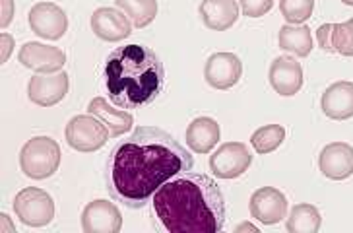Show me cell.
<instances>
[{
  "label": "cell",
  "instance_id": "1",
  "mask_svg": "<svg viewBox=\"0 0 353 233\" xmlns=\"http://www.w3.org/2000/svg\"><path fill=\"white\" fill-rule=\"evenodd\" d=\"M194 158L183 144L157 127H136L114 144L105 161V183L114 202L144 208L161 185L192 171Z\"/></svg>",
  "mask_w": 353,
  "mask_h": 233
},
{
  "label": "cell",
  "instance_id": "2",
  "mask_svg": "<svg viewBox=\"0 0 353 233\" xmlns=\"http://www.w3.org/2000/svg\"><path fill=\"white\" fill-rule=\"evenodd\" d=\"M152 208L169 233H218L228 218L218 183L194 171H185L161 185L152 196Z\"/></svg>",
  "mask_w": 353,
  "mask_h": 233
},
{
  "label": "cell",
  "instance_id": "3",
  "mask_svg": "<svg viewBox=\"0 0 353 233\" xmlns=\"http://www.w3.org/2000/svg\"><path fill=\"white\" fill-rule=\"evenodd\" d=\"M105 92L121 109H144L165 90V68L152 47L125 45L107 57L103 66Z\"/></svg>",
  "mask_w": 353,
  "mask_h": 233
},
{
  "label": "cell",
  "instance_id": "4",
  "mask_svg": "<svg viewBox=\"0 0 353 233\" xmlns=\"http://www.w3.org/2000/svg\"><path fill=\"white\" fill-rule=\"evenodd\" d=\"M59 165L61 146L51 136H35L21 146L20 168L30 179H49L59 171Z\"/></svg>",
  "mask_w": 353,
  "mask_h": 233
},
{
  "label": "cell",
  "instance_id": "5",
  "mask_svg": "<svg viewBox=\"0 0 353 233\" xmlns=\"http://www.w3.org/2000/svg\"><path fill=\"white\" fill-rule=\"evenodd\" d=\"M64 136H66V142L70 148L90 154V152H97L99 148H103L111 134H109V128L105 127L103 121L90 113V115L72 116L64 128Z\"/></svg>",
  "mask_w": 353,
  "mask_h": 233
},
{
  "label": "cell",
  "instance_id": "6",
  "mask_svg": "<svg viewBox=\"0 0 353 233\" xmlns=\"http://www.w3.org/2000/svg\"><path fill=\"white\" fill-rule=\"evenodd\" d=\"M14 212L23 225L45 227L54 218V202L47 191L37 189V187H28L16 194Z\"/></svg>",
  "mask_w": 353,
  "mask_h": 233
},
{
  "label": "cell",
  "instance_id": "7",
  "mask_svg": "<svg viewBox=\"0 0 353 233\" xmlns=\"http://www.w3.org/2000/svg\"><path fill=\"white\" fill-rule=\"evenodd\" d=\"M252 163L249 148L243 142H225L210 156V170L218 179H235Z\"/></svg>",
  "mask_w": 353,
  "mask_h": 233
},
{
  "label": "cell",
  "instance_id": "8",
  "mask_svg": "<svg viewBox=\"0 0 353 233\" xmlns=\"http://www.w3.org/2000/svg\"><path fill=\"white\" fill-rule=\"evenodd\" d=\"M28 20H30L32 32L37 37L49 39V41L61 39L68 30V18H66L63 8L59 4H54V2H37V4H33Z\"/></svg>",
  "mask_w": 353,
  "mask_h": 233
},
{
  "label": "cell",
  "instance_id": "9",
  "mask_svg": "<svg viewBox=\"0 0 353 233\" xmlns=\"http://www.w3.org/2000/svg\"><path fill=\"white\" fill-rule=\"evenodd\" d=\"M18 61L21 66L30 68L37 74H54V72H61V68L66 63V54L59 47L28 41L20 49Z\"/></svg>",
  "mask_w": 353,
  "mask_h": 233
},
{
  "label": "cell",
  "instance_id": "10",
  "mask_svg": "<svg viewBox=\"0 0 353 233\" xmlns=\"http://www.w3.org/2000/svg\"><path fill=\"white\" fill-rule=\"evenodd\" d=\"M250 216L264 225L280 223L288 216V199L274 187H262L252 192L249 202Z\"/></svg>",
  "mask_w": 353,
  "mask_h": 233
},
{
  "label": "cell",
  "instance_id": "11",
  "mask_svg": "<svg viewBox=\"0 0 353 233\" xmlns=\"http://www.w3.org/2000/svg\"><path fill=\"white\" fill-rule=\"evenodd\" d=\"M70 88V80L66 72L54 74H35L28 84V96L35 105L52 107L61 103Z\"/></svg>",
  "mask_w": 353,
  "mask_h": 233
},
{
  "label": "cell",
  "instance_id": "12",
  "mask_svg": "<svg viewBox=\"0 0 353 233\" xmlns=\"http://www.w3.org/2000/svg\"><path fill=\"white\" fill-rule=\"evenodd\" d=\"M123 227V216L114 202H90L82 212V230L85 233H117Z\"/></svg>",
  "mask_w": 353,
  "mask_h": 233
},
{
  "label": "cell",
  "instance_id": "13",
  "mask_svg": "<svg viewBox=\"0 0 353 233\" xmlns=\"http://www.w3.org/2000/svg\"><path fill=\"white\" fill-rule=\"evenodd\" d=\"M92 32L107 43L126 39L132 33V21L121 8H97L92 14Z\"/></svg>",
  "mask_w": 353,
  "mask_h": 233
},
{
  "label": "cell",
  "instance_id": "14",
  "mask_svg": "<svg viewBox=\"0 0 353 233\" xmlns=\"http://www.w3.org/2000/svg\"><path fill=\"white\" fill-rule=\"evenodd\" d=\"M243 76V63L233 53H214L204 66V78L214 90H229Z\"/></svg>",
  "mask_w": 353,
  "mask_h": 233
},
{
  "label": "cell",
  "instance_id": "15",
  "mask_svg": "<svg viewBox=\"0 0 353 233\" xmlns=\"http://www.w3.org/2000/svg\"><path fill=\"white\" fill-rule=\"evenodd\" d=\"M319 168L328 179L342 181L353 175V146L347 142H332L319 156Z\"/></svg>",
  "mask_w": 353,
  "mask_h": 233
},
{
  "label": "cell",
  "instance_id": "16",
  "mask_svg": "<svg viewBox=\"0 0 353 233\" xmlns=\"http://www.w3.org/2000/svg\"><path fill=\"white\" fill-rule=\"evenodd\" d=\"M270 85L283 97L295 96L303 85V66L291 57H278L270 64Z\"/></svg>",
  "mask_w": 353,
  "mask_h": 233
},
{
  "label": "cell",
  "instance_id": "17",
  "mask_svg": "<svg viewBox=\"0 0 353 233\" xmlns=\"http://www.w3.org/2000/svg\"><path fill=\"white\" fill-rule=\"evenodd\" d=\"M322 113L334 121H347L353 116V82H336L328 85L321 99Z\"/></svg>",
  "mask_w": 353,
  "mask_h": 233
},
{
  "label": "cell",
  "instance_id": "18",
  "mask_svg": "<svg viewBox=\"0 0 353 233\" xmlns=\"http://www.w3.org/2000/svg\"><path fill=\"white\" fill-rule=\"evenodd\" d=\"M198 14L208 30L225 32L239 18V4L235 0H202Z\"/></svg>",
  "mask_w": 353,
  "mask_h": 233
},
{
  "label": "cell",
  "instance_id": "19",
  "mask_svg": "<svg viewBox=\"0 0 353 233\" xmlns=\"http://www.w3.org/2000/svg\"><path fill=\"white\" fill-rule=\"evenodd\" d=\"M88 111L95 115L97 119H101L105 123V127L109 128V134L111 138H119L126 134L132 125H134V119L128 111H123V109H117L111 103H107L103 97H95L90 101L88 105Z\"/></svg>",
  "mask_w": 353,
  "mask_h": 233
},
{
  "label": "cell",
  "instance_id": "20",
  "mask_svg": "<svg viewBox=\"0 0 353 233\" xmlns=\"http://www.w3.org/2000/svg\"><path fill=\"white\" fill-rule=\"evenodd\" d=\"M221 130L216 119L210 116H198L187 128L188 148L196 154H208L219 142Z\"/></svg>",
  "mask_w": 353,
  "mask_h": 233
},
{
  "label": "cell",
  "instance_id": "21",
  "mask_svg": "<svg viewBox=\"0 0 353 233\" xmlns=\"http://www.w3.org/2000/svg\"><path fill=\"white\" fill-rule=\"evenodd\" d=\"M280 49L295 57H309L312 51V35L307 26H291L285 23L280 30Z\"/></svg>",
  "mask_w": 353,
  "mask_h": 233
},
{
  "label": "cell",
  "instance_id": "22",
  "mask_svg": "<svg viewBox=\"0 0 353 233\" xmlns=\"http://www.w3.org/2000/svg\"><path fill=\"white\" fill-rule=\"evenodd\" d=\"M322 216L312 204H295L288 216V232L291 233H316L321 230Z\"/></svg>",
  "mask_w": 353,
  "mask_h": 233
},
{
  "label": "cell",
  "instance_id": "23",
  "mask_svg": "<svg viewBox=\"0 0 353 233\" xmlns=\"http://www.w3.org/2000/svg\"><path fill=\"white\" fill-rule=\"evenodd\" d=\"M114 4L130 18L136 30L150 26L157 16V0H114Z\"/></svg>",
  "mask_w": 353,
  "mask_h": 233
},
{
  "label": "cell",
  "instance_id": "24",
  "mask_svg": "<svg viewBox=\"0 0 353 233\" xmlns=\"http://www.w3.org/2000/svg\"><path fill=\"white\" fill-rule=\"evenodd\" d=\"M283 140H285V128L281 125H266V127L254 130L250 144L259 154L264 156V154H270L274 150L280 148Z\"/></svg>",
  "mask_w": 353,
  "mask_h": 233
},
{
  "label": "cell",
  "instance_id": "25",
  "mask_svg": "<svg viewBox=\"0 0 353 233\" xmlns=\"http://www.w3.org/2000/svg\"><path fill=\"white\" fill-rule=\"evenodd\" d=\"M330 45H332V53L353 57V18L343 23H332Z\"/></svg>",
  "mask_w": 353,
  "mask_h": 233
},
{
  "label": "cell",
  "instance_id": "26",
  "mask_svg": "<svg viewBox=\"0 0 353 233\" xmlns=\"http://www.w3.org/2000/svg\"><path fill=\"white\" fill-rule=\"evenodd\" d=\"M314 0H280V12L291 26H301L312 16Z\"/></svg>",
  "mask_w": 353,
  "mask_h": 233
},
{
  "label": "cell",
  "instance_id": "27",
  "mask_svg": "<svg viewBox=\"0 0 353 233\" xmlns=\"http://www.w3.org/2000/svg\"><path fill=\"white\" fill-rule=\"evenodd\" d=\"M241 10L249 18H262L272 10L274 0H239Z\"/></svg>",
  "mask_w": 353,
  "mask_h": 233
},
{
  "label": "cell",
  "instance_id": "28",
  "mask_svg": "<svg viewBox=\"0 0 353 233\" xmlns=\"http://www.w3.org/2000/svg\"><path fill=\"white\" fill-rule=\"evenodd\" d=\"M330 28H332V23H324V26L319 28V32H316L319 45H321L322 51H326V53H332V45H330Z\"/></svg>",
  "mask_w": 353,
  "mask_h": 233
},
{
  "label": "cell",
  "instance_id": "29",
  "mask_svg": "<svg viewBox=\"0 0 353 233\" xmlns=\"http://www.w3.org/2000/svg\"><path fill=\"white\" fill-rule=\"evenodd\" d=\"M14 18V0H2V28H8Z\"/></svg>",
  "mask_w": 353,
  "mask_h": 233
},
{
  "label": "cell",
  "instance_id": "30",
  "mask_svg": "<svg viewBox=\"0 0 353 233\" xmlns=\"http://www.w3.org/2000/svg\"><path fill=\"white\" fill-rule=\"evenodd\" d=\"M12 49H14V37L8 33H2V64L8 61Z\"/></svg>",
  "mask_w": 353,
  "mask_h": 233
},
{
  "label": "cell",
  "instance_id": "31",
  "mask_svg": "<svg viewBox=\"0 0 353 233\" xmlns=\"http://www.w3.org/2000/svg\"><path fill=\"white\" fill-rule=\"evenodd\" d=\"M2 218V223H4V227H2V233H16V227H14V223H8V216L6 214H2L0 216Z\"/></svg>",
  "mask_w": 353,
  "mask_h": 233
},
{
  "label": "cell",
  "instance_id": "32",
  "mask_svg": "<svg viewBox=\"0 0 353 233\" xmlns=\"http://www.w3.org/2000/svg\"><path fill=\"white\" fill-rule=\"evenodd\" d=\"M243 230H250V232H256V227H254V225H250V223H241V225H237V227H235V232H237V233L243 232Z\"/></svg>",
  "mask_w": 353,
  "mask_h": 233
},
{
  "label": "cell",
  "instance_id": "33",
  "mask_svg": "<svg viewBox=\"0 0 353 233\" xmlns=\"http://www.w3.org/2000/svg\"><path fill=\"white\" fill-rule=\"evenodd\" d=\"M343 4H347V6H353V0H342Z\"/></svg>",
  "mask_w": 353,
  "mask_h": 233
}]
</instances>
